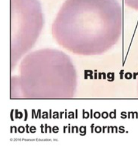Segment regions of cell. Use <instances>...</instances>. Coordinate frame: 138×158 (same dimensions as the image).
Instances as JSON below:
<instances>
[{"instance_id":"obj_2","label":"cell","mask_w":138,"mask_h":158,"mask_svg":"<svg viewBox=\"0 0 138 158\" xmlns=\"http://www.w3.org/2000/svg\"><path fill=\"white\" fill-rule=\"evenodd\" d=\"M128 7L138 10V0H121Z\"/></svg>"},{"instance_id":"obj_1","label":"cell","mask_w":138,"mask_h":158,"mask_svg":"<svg viewBox=\"0 0 138 158\" xmlns=\"http://www.w3.org/2000/svg\"><path fill=\"white\" fill-rule=\"evenodd\" d=\"M123 9L117 0H66L52 27L58 42L80 55H97L118 41Z\"/></svg>"}]
</instances>
